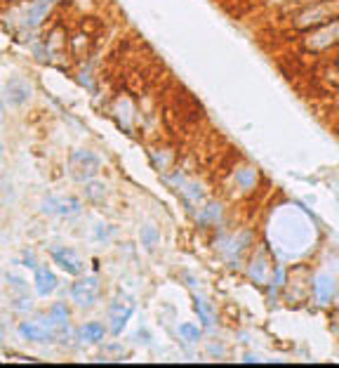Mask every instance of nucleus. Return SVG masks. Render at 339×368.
I'll use <instances>...</instances> for the list:
<instances>
[{"instance_id":"obj_1","label":"nucleus","mask_w":339,"mask_h":368,"mask_svg":"<svg viewBox=\"0 0 339 368\" xmlns=\"http://www.w3.org/2000/svg\"><path fill=\"white\" fill-rule=\"evenodd\" d=\"M339 17V0H318L313 5H307V8L292 12L290 26L295 31H311V28L325 24V21H332Z\"/></svg>"},{"instance_id":"obj_2","label":"nucleus","mask_w":339,"mask_h":368,"mask_svg":"<svg viewBox=\"0 0 339 368\" xmlns=\"http://www.w3.org/2000/svg\"><path fill=\"white\" fill-rule=\"evenodd\" d=\"M302 48L307 53H316V55L339 48V17L307 31V36L302 38Z\"/></svg>"},{"instance_id":"obj_3","label":"nucleus","mask_w":339,"mask_h":368,"mask_svg":"<svg viewBox=\"0 0 339 368\" xmlns=\"http://www.w3.org/2000/svg\"><path fill=\"white\" fill-rule=\"evenodd\" d=\"M68 295H71V302L76 304L78 309H90L95 307L97 300L101 295V281L97 274H80L76 276V281L68 288Z\"/></svg>"},{"instance_id":"obj_4","label":"nucleus","mask_w":339,"mask_h":368,"mask_svg":"<svg viewBox=\"0 0 339 368\" xmlns=\"http://www.w3.org/2000/svg\"><path fill=\"white\" fill-rule=\"evenodd\" d=\"M68 168H71L73 180L78 182H90L97 177V172L101 168V160L95 151L90 149H73L68 156Z\"/></svg>"},{"instance_id":"obj_5","label":"nucleus","mask_w":339,"mask_h":368,"mask_svg":"<svg viewBox=\"0 0 339 368\" xmlns=\"http://www.w3.org/2000/svg\"><path fill=\"white\" fill-rule=\"evenodd\" d=\"M57 3H59V0H28L24 8H19V12H17L19 28L21 31H36V28L50 17Z\"/></svg>"},{"instance_id":"obj_6","label":"nucleus","mask_w":339,"mask_h":368,"mask_svg":"<svg viewBox=\"0 0 339 368\" xmlns=\"http://www.w3.org/2000/svg\"><path fill=\"white\" fill-rule=\"evenodd\" d=\"M137 309V300L135 295H128V293H118L116 300L108 307V329H111L113 335H120L128 326V321L132 319Z\"/></svg>"},{"instance_id":"obj_7","label":"nucleus","mask_w":339,"mask_h":368,"mask_svg":"<svg viewBox=\"0 0 339 368\" xmlns=\"http://www.w3.org/2000/svg\"><path fill=\"white\" fill-rule=\"evenodd\" d=\"M19 335L28 342H52L57 340V329L52 326V321L48 319V314H40L38 319L21 321Z\"/></svg>"},{"instance_id":"obj_8","label":"nucleus","mask_w":339,"mask_h":368,"mask_svg":"<svg viewBox=\"0 0 339 368\" xmlns=\"http://www.w3.org/2000/svg\"><path fill=\"white\" fill-rule=\"evenodd\" d=\"M40 212L50 217H59V220H71V217H78L83 212V203L76 196H50L40 203Z\"/></svg>"},{"instance_id":"obj_9","label":"nucleus","mask_w":339,"mask_h":368,"mask_svg":"<svg viewBox=\"0 0 339 368\" xmlns=\"http://www.w3.org/2000/svg\"><path fill=\"white\" fill-rule=\"evenodd\" d=\"M260 184V170L250 163H240L235 165L231 177H229V187L231 192H235L238 196H245V194H252Z\"/></svg>"},{"instance_id":"obj_10","label":"nucleus","mask_w":339,"mask_h":368,"mask_svg":"<svg viewBox=\"0 0 339 368\" xmlns=\"http://www.w3.org/2000/svg\"><path fill=\"white\" fill-rule=\"evenodd\" d=\"M50 257L61 272L71 274V276H80L85 272V260L80 257V252H76L68 246H52L50 248Z\"/></svg>"},{"instance_id":"obj_11","label":"nucleus","mask_w":339,"mask_h":368,"mask_svg":"<svg viewBox=\"0 0 339 368\" xmlns=\"http://www.w3.org/2000/svg\"><path fill=\"white\" fill-rule=\"evenodd\" d=\"M5 100L17 109H24L33 102V85L24 76H12L5 83Z\"/></svg>"},{"instance_id":"obj_12","label":"nucleus","mask_w":339,"mask_h":368,"mask_svg":"<svg viewBox=\"0 0 339 368\" xmlns=\"http://www.w3.org/2000/svg\"><path fill=\"white\" fill-rule=\"evenodd\" d=\"M250 241H252V234L250 232H238V234H231V237H226V239L222 241L224 246H220L224 260L240 262V257H243L245 250H248Z\"/></svg>"},{"instance_id":"obj_13","label":"nucleus","mask_w":339,"mask_h":368,"mask_svg":"<svg viewBox=\"0 0 339 368\" xmlns=\"http://www.w3.org/2000/svg\"><path fill=\"white\" fill-rule=\"evenodd\" d=\"M33 288H36L38 297H50L59 288V279H57L48 264H38V267L33 269Z\"/></svg>"},{"instance_id":"obj_14","label":"nucleus","mask_w":339,"mask_h":368,"mask_svg":"<svg viewBox=\"0 0 339 368\" xmlns=\"http://www.w3.org/2000/svg\"><path fill=\"white\" fill-rule=\"evenodd\" d=\"M335 293H337V281H335V276H330V274H318L313 279V295H316V302L318 304H330L332 302V297H335Z\"/></svg>"},{"instance_id":"obj_15","label":"nucleus","mask_w":339,"mask_h":368,"mask_svg":"<svg viewBox=\"0 0 339 368\" xmlns=\"http://www.w3.org/2000/svg\"><path fill=\"white\" fill-rule=\"evenodd\" d=\"M196 212L198 224H208V227H215V224H222L224 220V205L220 201H208V203H200V208L193 210Z\"/></svg>"},{"instance_id":"obj_16","label":"nucleus","mask_w":339,"mask_h":368,"mask_svg":"<svg viewBox=\"0 0 339 368\" xmlns=\"http://www.w3.org/2000/svg\"><path fill=\"white\" fill-rule=\"evenodd\" d=\"M271 274H273V269H271V264H269V260L264 257V252L260 250L255 257L250 260L248 264V276L255 284H269V279H271Z\"/></svg>"},{"instance_id":"obj_17","label":"nucleus","mask_w":339,"mask_h":368,"mask_svg":"<svg viewBox=\"0 0 339 368\" xmlns=\"http://www.w3.org/2000/svg\"><path fill=\"white\" fill-rule=\"evenodd\" d=\"M78 338L83 344H97L106 338V326L101 321H85L78 329Z\"/></svg>"},{"instance_id":"obj_18","label":"nucleus","mask_w":339,"mask_h":368,"mask_svg":"<svg viewBox=\"0 0 339 368\" xmlns=\"http://www.w3.org/2000/svg\"><path fill=\"white\" fill-rule=\"evenodd\" d=\"M193 307H196V312H198V316H200V321H203L205 329L215 331L217 326H220V321H217V312H215V309H212L210 300H205V297H196Z\"/></svg>"},{"instance_id":"obj_19","label":"nucleus","mask_w":339,"mask_h":368,"mask_svg":"<svg viewBox=\"0 0 339 368\" xmlns=\"http://www.w3.org/2000/svg\"><path fill=\"white\" fill-rule=\"evenodd\" d=\"M139 241H142V246L146 248L148 252H153L160 246V232H158V227L153 222H146L144 227L139 229Z\"/></svg>"},{"instance_id":"obj_20","label":"nucleus","mask_w":339,"mask_h":368,"mask_svg":"<svg viewBox=\"0 0 339 368\" xmlns=\"http://www.w3.org/2000/svg\"><path fill=\"white\" fill-rule=\"evenodd\" d=\"M151 163L156 165L160 172H168L172 168V163H175V151L168 149V147L151 149Z\"/></svg>"},{"instance_id":"obj_21","label":"nucleus","mask_w":339,"mask_h":368,"mask_svg":"<svg viewBox=\"0 0 339 368\" xmlns=\"http://www.w3.org/2000/svg\"><path fill=\"white\" fill-rule=\"evenodd\" d=\"M85 194H88V199L92 201V203H101V201L106 199V187L101 182H95V180H90V182H85Z\"/></svg>"},{"instance_id":"obj_22","label":"nucleus","mask_w":339,"mask_h":368,"mask_svg":"<svg viewBox=\"0 0 339 368\" xmlns=\"http://www.w3.org/2000/svg\"><path fill=\"white\" fill-rule=\"evenodd\" d=\"M180 335H182L184 342H191V344H193V342L200 340L203 331H200L196 324H191V321H188V324H182V326H180Z\"/></svg>"},{"instance_id":"obj_23","label":"nucleus","mask_w":339,"mask_h":368,"mask_svg":"<svg viewBox=\"0 0 339 368\" xmlns=\"http://www.w3.org/2000/svg\"><path fill=\"white\" fill-rule=\"evenodd\" d=\"M285 281H287L285 267H275V269H273V274H271V279H269V284H271V295H275V293H278V291H283V288H285Z\"/></svg>"},{"instance_id":"obj_24","label":"nucleus","mask_w":339,"mask_h":368,"mask_svg":"<svg viewBox=\"0 0 339 368\" xmlns=\"http://www.w3.org/2000/svg\"><path fill=\"white\" fill-rule=\"evenodd\" d=\"M313 3H318V0H285L283 5H287V8H292L297 12V10L307 8V5H313Z\"/></svg>"},{"instance_id":"obj_25","label":"nucleus","mask_w":339,"mask_h":368,"mask_svg":"<svg viewBox=\"0 0 339 368\" xmlns=\"http://www.w3.org/2000/svg\"><path fill=\"white\" fill-rule=\"evenodd\" d=\"M0 120H3V97H0Z\"/></svg>"},{"instance_id":"obj_26","label":"nucleus","mask_w":339,"mask_h":368,"mask_svg":"<svg viewBox=\"0 0 339 368\" xmlns=\"http://www.w3.org/2000/svg\"><path fill=\"white\" fill-rule=\"evenodd\" d=\"M0 154H3V145H0Z\"/></svg>"}]
</instances>
